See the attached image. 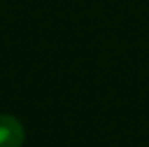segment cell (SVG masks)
<instances>
[{
	"mask_svg": "<svg viewBox=\"0 0 149 147\" xmlns=\"http://www.w3.org/2000/svg\"><path fill=\"white\" fill-rule=\"evenodd\" d=\"M25 141V126L17 117L0 113V147H21Z\"/></svg>",
	"mask_w": 149,
	"mask_h": 147,
	"instance_id": "1",
	"label": "cell"
}]
</instances>
